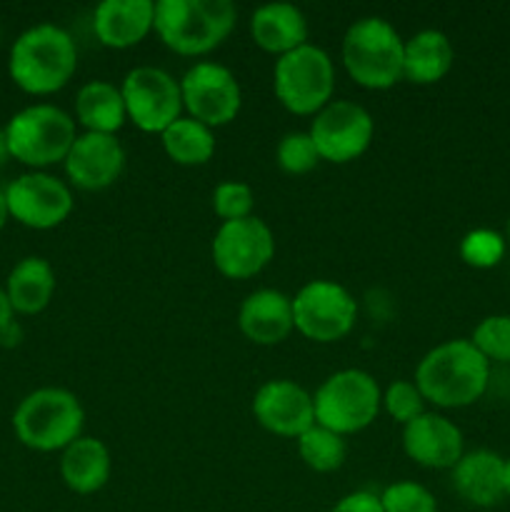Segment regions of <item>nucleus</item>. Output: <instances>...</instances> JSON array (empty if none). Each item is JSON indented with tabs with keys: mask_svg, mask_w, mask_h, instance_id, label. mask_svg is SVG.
Returning <instances> with one entry per match:
<instances>
[{
	"mask_svg": "<svg viewBox=\"0 0 510 512\" xmlns=\"http://www.w3.org/2000/svg\"><path fill=\"white\" fill-rule=\"evenodd\" d=\"M405 40L380 15L355 20L343 38V63L350 78L368 90H388L403 80Z\"/></svg>",
	"mask_w": 510,
	"mask_h": 512,
	"instance_id": "nucleus-5",
	"label": "nucleus"
},
{
	"mask_svg": "<svg viewBox=\"0 0 510 512\" xmlns=\"http://www.w3.org/2000/svg\"><path fill=\"white\" fill-rule=\"evenodd\" d=\"M163 150L178 165H205L215 153L213 128L195 118H178L160 133Z\"/></svg>",
	"mask_w": 510,
	"mask_h": 512,
	"instance_id": "nucleus-26",
	"label": "nucleus"
},
{
	"mask_svg": "<svg viewBox=\"0 0 510 512\" xmlns=\"http://www.w3.org/2000/svg\"><path fill=\"white\" fill-rule=\"evenodd\" d=\"M255 195L253 188L238 180H223L220 185H215L213 190V210L223 223L230 220H243L253 215Z\"/></svg>",
	"mask_w": 510,
	"mask_h": 512,
	"instance_id": "nucleus-31",
	"label": "nucleus"
},
{
	"mask_svg": "<svg viewBox=\"0 0 510 512\" xmlns=\"http://www.w3.org/2000/svg\"><path fill=\"white\" fill-rule=\"evenodd\" d=\"M20 340H23V328H20L18 320L13 318L3 330H0V345H3V348H15V345H20Z\"/></svg>",
	"mask_w": 510,
	"mask_h": 512,
	"instance_id": "nucleus-35",
	"label": "nucleus"
},
{
	"mask_svg": "<svg viewBox=\"0 0 510 512\" xmlns=\"http://www.w3.org/2000/svg\"><path fill=\"white\" fill-rule=\"evenodd\" d=\"M240 333L255 345H278L293 333V298L273 288L250 293L238 310Z\"/></svg>",
	"mask_w": 510,
	"mask_h": 512,
	"instance_id": "nucleus-18",
	"label": "nucleus"
},
{
	"mask_svg": "<svg viewBox=\"0 0 510 512\" xmlns=\"http://www.w3.org/2000/svg\"><path fill=\"white\" fill-rule=\"evenodd\" d=\"M355 298L333 280H310L293 298V325L315 343H335L353 330Z\"/></svg>",
	"mask_w": 510,
	"mask_h": 512,
	"instance_id": "nucleus-9",
	"label": "nucleus"
},
{
	"mask_svg": "<svg viewBox=\"0 0 510 512\" xmlns=\"http://www.w3.org/2000/svg\"><path fill=\"white\" fill-rule=\"evenodd\" d=\"M5 200L10 218L33 230L58 228L73 213V193L68 185L43 170L18 175L5 188Z\"/></svg>",
	"mask_w": 510,
	"mask_h": 512,
	"instance_id": "nucleus-14",
	"label": "nucleus"
},
{
	"mask_svg": "<svg viewBox=\"0 0 510 512\" xmlns=\"http://www.w3.org/2000/svg\"><path fill=\"white\" fill-rule=\"evenodd\" d=\"M78 68L73 35L53 23L23 30L10 45V80L28 95H50L63 90Z\"/></svg>",
	"mask_w": 510,
	"mask_h": 512,
	"instance_id": "nucleus-2",
	"label": "nucleus"
},
{
	"mask_svg": "<svg viewBox=\"0 0 510 512\" xmlns=\"http://www.w3.org/2000/svg\"><path fill=\"white\" fill-rule=\"evenodd\" d=\"M273 90L275 98L293 115L320 113L333 100V60L318 45H300L275 60Z\"/></svg>",
	"mask_w": 510,
	"mask_h": 512,
	"instance_id": "nucleus-8",
	"label": "nucleus"
},
{
	"mask_svg": "<svg viewBox=\"0 0 510 512\" xmlns=\"http://www.w3.org/2000/svg\"><path fill=\"white\" fill-rule=\"evenodd\" d=\"M308 133L320 160L345 165L358 160L370 148L375 123L363 105L353 100H330L320 113L313 115Z\"/></svg>",
	"mask_w": 510,
	"mask_h": 512,
	"instance_id": "nucleus-11",
	"label": "nucleus"
},
{
	"mask_svg": "<svg viewBox=\"0 0 510 512\" xmlns=\"http://www.w3.org/2000/svg\"><path fill=\"white\" fill-rule=\"evenodd\" d=\"M298 453L303 463L315 473H335L343 468L345 458H348V445H345L343 435L315 423L298 438Z\"/></svg>",
	"mask_w": 510,
	"mask_h": 512,
	"instance_id": "nucleus-27",
	"label": "nucleus"
},
{
	"mask_svg": "<svg viewBox=\"0 0 510 512\" xmlns=\"http://www.w3.org/2000/svg\"><path fill=\"white\" fill-rule=\"evenodd\" d=\"M250 35L258 48L280 58L308 43V20L293 3H265L250 15Z\"/></svg>",
	"mask_w": 510,
	"mask_h": 512,
	"instance_id": "nucleus-21",
	"label": "nucleus"
},
{
	"mask_svg": "<svg viewBox=\"0 0 510 512\" xmlns=\"http://www.w3.org/2000/svg\"><path fill=\"white\" fill-rule=\"evenodd\" d=\"M120 93H123L128 120H133L135 128L143 133H163L180 118L183 110L180 80L155 65H138L130 70L123 78Z\"/></svg>",
	"mask_w": 510,
	"mask_h": 512,
	"instance_id": "nucleus-10",
	"label": "nucleus"
},
{
	"mask_svg": "<svg viewBox=\"0 0 510 512\" xmlns=\"http://www.w3.org/2000/svg\"><path fill=\"white\" fill-rule=\"evenodd\" d=\"M10 158L28 168H48L63 163L75 143V120L63 108L35 103L18 110L5 125Z\"/></svg>",
	"mask_w": 510,
	"mask_h": 512,
	"instance_id": "nucleus-6",
	"label": "nucleus"
},
{
	"mask_svg": "<svg viewBox=\"0 0 510 512\" xmlns=\"http://www.w3.org/2000/svg\"><path fill=\"white\" fill-rule=\"evenodd\" d=\"M505 495H510V458L505 460Z\"/></svg>",
	"mask_w": 510,
	"mask_h": 512,
	"instance_id": "nucleus-39",
	"label": "nucleus"
},
{
	"mask_svg": "<svg viewBox=\"0 0 510 512\" xmlns=\"http://www.w3.org/2000/svg\"><path fill=\"white\" fill-rule=\"evenodd\" d=\"M75 115L85 133L115 135L128 120L125 100L118 85L108 80H90L75 95Z\"/></svg>",
	"mask_w": 510,
	"mask_h": 512,
	"instance_id": "nucleus-25",
	"label": "nucleus"
},
{
	"mask_svg": "<svg viewBox=\"0 0 510 512\" xmlns=\"http://www.w3.org/2000/svg\"><path fill=\"white\" fill-rule=\"evenodd\" d=\"M65 175L80 190H105L123 175L125 148L115 135L83 133L63 160Z\"/></svg>",
	"mask_w": 510,
	"mask_h": 512,
	"instance_id": "nucleus-16",
	"label": "nucleus"
},
{
	"mask_svg": "<svg viewBox=\"0 0 510 512\" xmlns=\"http://www.w3.org/2000/svg\"><path fill=\"white\" fill-rule=\"evenodd\" d=\"M470 343L480 350L485 360L510 363V315H488L473 330Z\"/></svg>",
	"mask_w": 510,
	"mask_h": 512,
	"instance_id": "nucleus-28",
	"label": "nucleus"
},
{
	"mask_svg": "<svg viewBox=\"0 0 510 512\" xmlns=\"http://www.w3.org/2000/svg\"><path fill=\"white\" fill-rule=\"evenodd\" d=\"M253 415L268 433L298 440L315 425L313 395L293 380H268L255 390Z\"/></svg>",
	"mask_w": 510,
	"mask_h": 512,
	"instance_id": "nucleus-15",
	"label": "nucleus"
},
{
	"mask_svg": "<svg viewBox=\"0 0 510 512\" xmlns=\"http://www.w3.org/2000/svg\"><path fill=\"white\" fill-rule=\"evenodd\" d=\"M453 488L475 508H493L505 498V460L493 450L465 453L453 468Z\"/></svg>",
	"mask_w": 510,
	"mask_h": 512,
	"instance_id": "nucleus-20",
	"label": "nucleus"
},
{
	"mask_svg": "<svg viewBox=\"0 0 510 512\" xmlns=\"http://www.w3.org/2000/svg\"><path fill=\"white\" fill-rule=\"evenodd\" d=\"M180 95H183V108L188 110L190 118L200 120L208 128H220L235 120L243 103V93L225 65L195 63L193 68L185 70L180 78Z\"/></svg>",
	"mask_w": 510,
	"mask_h": 512,
	"instance_id": "nucleus-13",
	"label": "nucleus"
},
{
	"mask_svg": "<svg viewBox=\"0 0 510 512\" xmlns=\"http://www.w3.org/2000/svg\"><path fill=\"white\" fill-rule=\"evenodd\" d=\"M453 60V43L443 30H420L405 40L403 78L415 85H433L450 73Z\"/></svg>",
	"mask_w": 510,
	"mask_h": 512,
	"instance_id": "nucleus-24",
	"label": "nucleus"
},
{
	"mask_svg": "<svg viewBox=\"0 0 510 512\" xmlns=\"http://www.w3.org/2000/svg\"><path fill=\"white\" fill-rule=\"evenodd\" d=\"M210 253L220 275L230 280H248L273 260L275 235L268 223L255 215L230 220L218 228Z\"/></svg>",
	"mask_w": 510,
	"mask_h": 512,
	"instance_id": "nucleus-12",
	"label": "nucleus"
},
{
	"mask_svg": "<svg viewBox=\"0 0 510 512\" xmlns=\"http://www.w3.org/2000/svg\"><path fill=\"white\" fill-rule=\"evenodd\" d=\"M13 308H10V300L8 295H5V288H0V330L5 328V325L13 320Z\"/></svg>",
	"mask_w": 510,
	"mask_h": 512,
	"instance_id": "nucleus-36",
	"label": "nucleus"
},
{
	"mask_svg": "<svg viewBox=\"0 0 510 512\" xmlns=\"http://www.w3.org/2000/svg\"><path fill=\"white\" fill-rule=\"evenodd\" d=\"M383 408L395 423L408 425L410 420L425 413V398L415 383H410V380H395V383H390L385 388Z\"/></svg>",
	"mask_w": 510,
	"mask_h": 512,
	"instance_id": "nucleus-33",
	"label": "nucleus"
},
{
	"mask_svg": "<svg viewBox=\"0 0 510 512\" xmlns=\"http://www.w3.org/2000/svg\"><path fill=\"white\" fill-rule=\"evenodd\" d=\"M238 10L230 0H158L153 30L178 55H205L235 28Z\"/></svg>",
	"mask_w": 510,
	"mask_h": 512,
	"instance_id": "nucleus-3",
	"label": "nucleus"
},
{
	"mask_svg": "<svg viewBox=\"0 0 510 512\" xmlns=\"http://www.w3.org/2000/svg\"><path fill=\"white\" fill-rule=\"evenodd\" d=\"M505 240L503 235L495 230H470L460 243V258L470 265V268H495L503 260Z\"/></svg>",
	"mask_w": 510,
	"mask_h": 512,
	"instance_id": "nucleus-30",
	"label": "nucleus"
},
{
	"mask_svg": "<svg viewBox=\"0 0 510 512\" xmlns=\"http://www.w3.org/2000/svg\"><path fill=\"white\" fill-rule=\"evenodd\" d=\"M383 512H438L433 493L413 480L393 483L380 495Z\"/></svg>",
	"mask_w": 510,
	"mask_h": 512,
	"instance_id": "nucleus-32",
	"label": "nucleus"
},
{
	"mask_svg": "<svg viewBox=\"0 0 510 512\" xmlns=\"http://www.w3.org/2000/svg\"><path fill=\"white\" fill-rule=\"evenodd\" d=\"M110 470H113L110 450L98 438L80 435L60 455V478L68 490L78 495H93L103 490L110 480Z\"/></svg>",
	"mask_w": 510,
	"mask_h": 512,
	"instance_id": "nucleus-22",
	"label": "nucleus"
},
{
	"mask_svg": "<svg viewBox=\"0 0 510 512\" xmlns=\"http://www.w3.org/2000/svg\"><path fill=\"white\" fill-rule=\"evenodd\" d=\"M488 380L490 363L463 338L435 345L415 368V385L435 408H468L483 398Z\"/></svg>",
	"mask_w": 510,
	"mask_h": 512,
	"instance_id": "nucleus-1",
	"label": "nucleus"
},
{
	"mask_svg": "<svg viewBox=\"0 0 510 512\" xmlns=\"http://www.w3.org/2000/svg\"><path fill=\"white\" fill-rule=\"evenodd\" d=\"M55 293V270L40 255L18 260L5 280V295L13 313L38 315L50 305Z\"/></svg>",
	"mask_w": 510,
	"mask_h": 512,
	"instance_id": "nucleus-23",
	"label": "nucleus"
},
{
	"mask_svg": "<svg viewBox=\"0 0 510 512\" xmlns=\"http://www.w3.org/2000/svg\"><path fill=\"white\" fill-rule=\"evenodd\" d=\"M85 410L65 388H38L25 395L13 413L15 438L38 453H63L83 435Z\"/></svg>",
	"mask_w": 510,
	"mask_h": 512,
	"instance_id": "nucleus-4",
	"label": "nucleus"
},
{
	"mask_svg": "<svg viewBox=\"0 0 510 512\" xmlns=\"http://www.w3.org/2000/svg\"><path fill=\"white\" fill-rule=\"evenodd\" d=\"M10 160V148H8V138H5V128H0V168Z\"/></svg>",
	"mask_w": 510,
	"mask_h": 512,
	"instance_id": "nucleus-38",
	"label": "nucleus"
},
{
	"mask_svg": "<svg viewBox=\"0 0 510 512\" xmlns=\"http://www.w3.org/2000/svg\"><path fill=\"white\" fill-rule=\"evenodd\" d=\"M275 158H278V165L290 175H305L320 163V153L315 148L310 133H285L280 138L278 148H275Z\"/></svg>",
	"mask_w": 510,
	"mask_h": 512,
	"instance_id": "nucleus-29",
	"label": "nucleus"
},
{
	"mask_svg": "<svg viewBox=\"0 0 510 512\" xmlns=\"http://www.w3.org/2000/svg\"><path fill=\"white\" fill-rule=\"evenodd\" d=\"M153 0H103L93 13V30L105 48L125 50L153 30Z\"/></svg>",
	"mask_w": 510,
	"mask_h": 512,
	"instance_id": "nucleus-19",
	"label": "nucleus"
},
{
	"mask_svg": "<svg viewBox=\"0 0 510 512\" xmlns=\"http://www.w3.org/2000/svg\"><path fill=\"white\" fill-rule=\"evenodd\" d=\"M330 512H383V505H380V495L368 493V490H355V493L340 498Z\"/></svg>",
	"mask_w": 510,
	"mask_h": 512,
	"instance_id": "nucleus-34",
	"label": "nucleus"
},
{
	"mask_svg": "<svg viewBox=\"0 0 510 512\" xmlns=\"http://www.w3.org/2000/svg\"><path fill=\"white\" fill-rule=\"evenodd\" d=\"M403 450L413 463L423 468L453 470L465 455L463 433L445 415L425 410L423 415L403 425Z\"/></svg>",
	"mask_w": 510,
	"mask_h": 512,
	"instance_id": "nucleus-17",
	"label": "nucleus"
},
{
	"mask_svg": "<svg viewBox=\"0 0 510 512\" xmlns=\"http://www.w3.org/2000/svg\"><path fill=\"white\" fill-rule=\"evenodd\" d=\"M508 240H510V218H508Z\"/></svg>",
	"mask_w": 510,
	"mask_h": 512,
	"instance_id": "nucleus-40",
	"label": "nucleus"
},
{
	"mask_svg": "<svg viewBox=\"0 0 510 512\" xmlns=\"http://www.w3.org/2000/svg\"><path fill=\"white\" fill-rule=\"evenodd\" d=\"M315 423L338 435L368 428L383 408V393L370 373L358 368L338 370L320 383L313 395Z\"/></svg>",
	"mask_w": 510,
	"mask_h": 512,
	"instance_id": "nucleus-7",
	"label": "nucleus"
},
{
	"mask_svg": "<svg viewBox=\"0 0 510 512\" xmlns=\"http://www.w3.org/2000/svg\"><path fill=\"white\" fill-rule=\"evenodd\" d=\"M10 220V210H8V200H5V188H0V230L5 228V223Z\"/></svg>",
	"mask_w": 510,
	"mask_h": 512,
	"instance_id": "nucleus-37",
	"label": "nucleus"
}]
</instances>
